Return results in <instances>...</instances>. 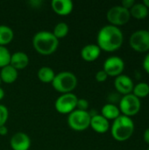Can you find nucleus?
Here are the masks:
<instances>
[{
    "label": "nucleus",
    "instance_id": "aec40b11",
    "mask_svg": "<svg viewBox=\"0 0 149 150\" xmlns=\"http://www.w3.org/2000/svg\"><path fill=\"white\" fill-rule=\"evenodd\" d=\"M14 38L13 30L5 25H0V46L5 47L10 44Z\"/></svg>",
    "mask_w": 149,
    "mask_h": 150
},
{
    "label": "nucleus",
    "instance_id": "7ed1b4c3",
    "mask_svg": "<svg viewBox=\"0 0 149 150\" xmlns=\"http://www.w3.org/2000/svg\"><path fill=\"white\" fill-rule=\"evenodd\" d=\"M111 134L117 142H126L134 132V122L129 117L120 115L113 120L111 126Z\"/></svg>",
    "mask_w": 149,
    "mask_h": 150
},
{
    "label": "nucleus",
    "instance_id": "f704fd0d",
    "mask_svg": "<svg viewBox=\"0 0 149 150\" xmlns=\"http://www.w3.org/2000/svg\"><path fill=\"white\" fill-rule=\"evenodd\" d=\"M1 83H2V80H1V78H0V87H1Z\"/></svg>",
    "mask_w": 149,
    "mask_h": 150
},
{
    "label": "nucleus",
    "instance_id": "39448f33",
    "mask_svg": "<svg viewBox=\"0 0 149 150\" xmlns=\"http://www.w3.org/2000/svg\"><path fill=\"white\" fill-rule=\"evenodd\" d=\"M90 115L88 111L76 109L68 116V125L74 131L81 132L88 129L90 124Z\"/></svg>",
    "mask_w": 149,
    "mask_h": 150
},
{
    "label": "nucleus",
    "instance_id": "e433bc0d",
    "mask_svg": "<svg viewBox=\"0 0 149 150\" xmlns=\"http://www.w3.org/2000/svg\"><path fill=\"white\" fill-rule=\"evenodd\" d=\"M147 150H149V147H148V149H147Z\"/></svg>",
    "mask_w": 149,
    "mask_h": 150
},
{
    "label": "nucleus",
    "instance_id": "f3484780",
    "mask_svg": "<svg viewBox=\"0 0 149 150\" xmlns=\"http://www.w3.org/2000/svg\"><path fill=\"white\" fill-rule=\"evenodd\" d=\"M18 76V72L16 69H14L11 65H7L1 69L0 70V78L2 83H13Z\"/></svg>",
    "mask_w": 149,
    "mask_h": 150
},
{
    "label": "nucleus",
    "instance_id": "c756f323",
    "mask_svg": "<svg viewBox=\"0 0 149 150\" xmlns=\"http://www.w3.org/2000/svg\"><path fill=\"white\" fill-rule=\"evenodd\" d=\"M28 4L32 6V7H40V4H42V1H40V0H32V1H29Z\"/></svg>",
    "mask_w": 149,
    "mask_h": 150
},
{
    "label": "nucleus",
    "instance_id": "9b49d317",
    "mask_svg": "<svg viewBox=\"0 0 149 150\" xmlns=\"http://www.w3.org/2000/svg\"><path fill=\"white\" fill-rule=\"evenodd\" d=\"M114 87L115 90L120 95H127L133 92L134 83L132 78L127 75H119V76L115 77L114 80Z\"/></svg>",
    "mask_w": 149,
    "mask_h": 150
},
{
    "label": "nucleus",
    "instance_id": "cd10ccee",
    "mask_svg": "<svg viewBox=\"0 0 149 150\" xmlns=\"http://www.w3.org/2000/svg\"><path fill=\"white\" fill-rule=\"evenodd\" d=\"M134 4H135L134 0H123L121 2V6L130 11V9L134 5Z\"/></svg>",
    "mask_w": 149,
    "mask_h": 150
},
{
    "label": "nucleus",
    "instance_id": "6e6552de",
    "mask_svg": "<svg viewBox=\"0 0 149 150\" xmlns=\"http://www.w3.org/2000/svg\"><path fill=\"white\" fill-rule=\"evenodd\" d=\"M78 98L74 93L61 94L54 102V108L61 114H69L76 109Z\"/></svg>",
    "mask_w": 149,
    "mask_h": 150
},
{
    "label": "nucleus",
    "instance_id": "dca6fc26",
    "mask_svg": "<svg viewBox=\"0 0 149 150\" xmlns=\"http://www.w3.org/2000/svg\"><path fill=\"white\" fill-rule=\"evenodd\" d=\"M29 62H30L29 57L25 53L18 51L11 54L10 65L12 66L17 70H20L25 69L29 65Z\"/></svg>",
    "mask_w": 149,
    "mask_h": 150
},
{
    "label": "nucleus",
    "instance_id": "4468645a",
    "mask_svg": "<svg viewBox=\"0 0 149 150\" xmlns=\"http://www.w3.org/2000/svg\"><path fill=\"white\" fill-rule=\"evenodd\" d=\"M90 127L97 134H105L110 129L111 126L108 120L104 118L101 114H97L91 117Z\"/></svg>",
    "mask_w": 149,
    "mask_h": 150
},
{
    "label": "nucleus",
    "instance_id": "72a5a7b5",
    "mask_svg": "<svg viewBox=\"0 0 149 150\" xmlns=\"http://www.w3.org/2000/svg\"><path fill=\"white\" fill-rule=\"evenodd\" d=\"M142 4H143L148 9H149V0H143Z\"/></svg>",
    "mask_w": 149,
    "mask_h": 150
},
{
    "label": "nucleus",
    "instance_id": "423d86ee",
    "mask_svg": "<svg viewBox=\"0 0 149 150\" xmlns=\"http://www.w3.org/2000/svg\"><path fill=\"white\" fill-rule=\"evenodd\" d=\"M119 103L120 113L129 118L138 114L141 108V99L134 96L133 93L122 96Z\"/></svg>",
    "mask_w": 149,
    "mask_h": 150
},
{
    "label": "nucleus",
    "instance_id": "f257e3e1",
    "mask_svg": "<svg viewBox=\"0 0 149 150\" xmlns=\"http://www.w3.org/2000/svg\"><path fill=\"white\" fill-rule=\"evenodd\" d=\"M124 41V35L120 28L106 25L97 33V45L101 51L112 53L119 49Z\"/></svg>",
    "mask_w": 149,
    "mask_h": 150
},
{
    "label": "nucleus",
    "instance_id": "2eb2a0df",
    "mask_svg": "<svg viewBox=\"0 0 149 150\" xmlns=\"http://www.w3.org/2000/svg\"><path fill=\"white\" fill-rule=\"evenodd\" d=\"M101 54V49L97 44H88L81 49V57L85 62H94Z\"/></svg>",
    "mask_w": 149,
    "mask_h": 150
},
{
    "label": "nucleus",
    "instance_id": "5701e85b",
    "mask_svg": "<svg viewBox=\"0 0 149 150\" xmlns=\"http://www.w3.org/2000/svg\"><path fill=\"white\" fill-rule=\"evenodd\" d=\"M68 32H69V27L68 24L64 22H60L55 25L54 31L52 33L58 40H60V39L65 38L68 34Z\"/></svg>",
    "mask_w": 149,
    "mask_h": 150
},
{
    "label": "nucleus",
    "instance_id": "2f4dec72",
    "mask_svg": "<svg viewBox=\"0 0 149 150\" xmlns=\"http://www.w3.org/2000/svg\"><path fill=\"white\" fill-rule=\"evenodd\" d=\"M8 134V128L6 126H2L0 127V135L1 136H5Z\"/></svg>",
    "mask_w": 149,
    "mask_h": 150
},
{
    "label": "nucleus",
    "instance_id": "412c9836",
    "mask_svg": "<svg viewBox=\"0 0 149 150\" xmlns=\"http://www.w3.org/2000/svg\"><path fill=\"white\" fill-rule=\"evenodd\" d=\"M148 9L142 3H135L134 5L130 9L131 17L136 19H143L148 15Z\"/></svg>",
    "mask_w": 149,
    "mask_h": 150
},
{
    "label": "nucleus",
    "instance_id": "1a4fd4ad",
    "mask_svg": "<svg viewBox=\"0 0 149 150\" xmlns=\"http://www.w3.org/2000/svg\"><path fill=\"white\" fill-rule=\"evenodd\" d=\"M131 47L139 53L149 51V33L148 30H138L132 33L129 39Z\"/></svg>",
    "mask_w": 149,
    "mask_h": 150
},
{
    "label": "nucleus",
    "instance_id": "9d476101",
    "mask_svg": "<svg viewBox=\"0 0 149 150\" xmlns=\"http://www.w3.org/2000/svg\"><path fill=\"white\" fill-rule=\"evenodd\" d=\"M125 69V62L119 56L108 57L103 65V70L108 75V76L117 77L122 75Z\"/></svg>",
    "mask_w": 149,
    "mask_h": 150
},
{
    "label": "nucleus",
    "instance_id": "f03ea898",
    "mask_svg": "<svg viewBox=\"0 0 149 150\" xmlns=\"http://www.w3.org/2000/svg\"><path fill=\"white\" fill-rule=\"evenodd\" d=\"M32 47L37 53L42 55L54 54L59 47V40L48 31H40L32 37Z\"/></svg>",
    "mask_w": 149,
    "mask_h": 150
},
{
    "label": "nucleus",
    "instance_id": "c85d7f7f",
    "mask_svg": "<svg viewBox=\"0 0 149 150\" xmlns=\"http://www.w3.org/2000/svg\"><path fill=\"white\" fill-rule=\"evenodd\" d=\"M142 66H143L144 70H145L148 74H149V53L145 56V58H144V60H143Z\"/></svg>",
    "mask_w": 149,
    "mask_h": 150
},
{
    "label": "nucleus",
    "instance_id": "c9c22d12",
    "mask_svg": "<svg viewBox=\"0 0 149 150\" xmlns=\"http://www.w3.org/2000/svg\"><path fill=\"white\" fill-rule=\"evenodd\" d=\"M148 33H149V25H148Z\"/></svg>",
    "mask_w": 149,
    "mask_h": 150
},
{
    "label": "nucleus",
    "instance_id": "6ab92c4d",
    "mask_svg": "<svg viewBox=\"0 0 149 150\" xmlns=\"http://www.w3.org/2000/svg\"><path fill=\"white\" fill-rule=\"evenodd\" d=\"M37 76L39 78V80L44 83H52L54 76H55V73L53 69H51L50 67H41L40 69H39L38 72H37Z\"/></svg>",
    "mask_w": 149,
    "mask_h": 150
},
{
    "label": "nucleus",
    "instance_id": "393cba45",
    "mask_svg": "<svg viewBox=\"0 0 149 150\" xmlns=\"http://www.w3.org/2000/svg\"><path fill=\"white\" fill-rule=\"evenodd\" d=\"M9 118V111L4 105H0V127L5 126Z\"/></svg>",
    "mask_w": 149,
    "mask_h": 150
},
{
    "label": "nucleus",
    "instance_id": "473e14b6",
    "mask_svg": "<svg viewBox=\"0 0 149 150\" xmlns=\"http://www.w3.org/2000/svg\"><path fill=\"white\" fill-rule=\"evenodd\" d=\"M4 95H5V94H4V89L0 87V101L4 98Z\"/></svg>",
    "mask_w": 149,
    "mask_h": 150
},
{
    "label": "nucleus",
    "instance_id": "20e7f679",
    "mask_svg": "<svg viewBox=\"0 0 149 150\" xmlns=\"http://www.w3.org/2000/svg\"><path fill=\"white\" fill-rule=\"evenodd\" d=\"M77 77L76 75L69 71H62L55 75L52 86L61 94L71 93L77 86Z\"/></svg>",
    "mask_w": 149,
    "mask_h": 150
},
{
    "label": "nucleus",
    "instance_id": "a211bd4d",
    "mask_svg": "<svg viewBox=\"0 0 149 150\" xmlns=\"http://www.w3.org/2000/svg\"><path fill=\"white\" fill-rule=\"evenodd\" d=\"M101 115L108 120H114L121 115L119 106L113 104H105L101 109Z\"/></svg>",
    "mask_w": 149,
    "mask_h": 150
},
{
    "label": "nucleus",
    "instance_id": "7c9ffc66",
    "mask_svg": "<svg viewBox=\"0 0 149 150\" xmlns=\"http://www.w3.org/2000/svg\"><path fill=\"white\" fill-rule=\"evenodd\" d=\"M143 139H144L145 142L149 145V127L145 130V132L143 134Z\"/></svg>",
    "mask_w": 149,
    "mask_h": 150
},
{
    "label": "nucleus",
    "instance_id": "b1692460",
    "mask_svg": "<svg viewBox=\"0 0 149 150\" xmlns=\"http://www.w3.org/2000/svg\"><path fill=\"white\" fill-rule=\"evenodd\" d=\"M11 55V54L6 48V47L0 46V69L5 67L7 65H10Z\"/></svg>",
    "mask_w": 149,
    "mask_h": 150
},
{
    "label": "nucleus",
    "instance_id": "bb28decb",
    "mask_svg": "<svg viewBox=\"0 0 149 150\" xmlns=\"http://www.w3.org/2000/svg\"><path fill=\"white\" fill-rule=\"evenodd\" d=\"M95 78H96V80H97L98 83H104V82H105V81L107 80L108 75H107L103 69H101V70H98V71L96 73Z\"/></svg>",
    "mask_w": 149,
    "mask_h": 150
},
{
    "label": "nucleus",
    "instance_id": "0eeeda50",
    "mask_svg": "<svg viewBox=\"0 0 149 150\" xmlns=\"http://www.w3.org/2000/svg\"><path fill=\"white\" fill-rule=\"evenodd\" d=\"M106 18L109 25L114 26H121L127 24L131 18L130 11L122 7L121 5H115L110 8L106 13Z\"/></svg>",
    "mask_w": 149,
    "mask_h": 150
},
{
    "label": "nucleus",
    "instance_id": "a878e982",
    "mask_svg": "<svg viewBox=\"0 0 149 150\" xmlns=\"http://www.w3.org/2000/svg\"><path fill=\"white\" fill-rule=\"evenodd\" d=\"M89 108V102L85 98H78L76 103V109L80 111H87Z\"/></svg>",
    "mask_w": 149,
    "mask_h": 150
},
{
    "label": "nucleus",
    "instance_id": "ddd939ff",
    "mask_svg": "<svg viewBox=\"0 0 149 150\" xmlns=\"http://www.w3.org/2000/svg\"><path fill=\"white\" fill-rule=\"evenodd\" d=\"M51 7L57 15L68 16L72 12L74 4L70 0H53L51 2Z\"/></svg>",
    "mask_w": 149,
    "mask_h": 150
},
{
    "label": "nucleus",
    "instance_id": "f8f14e48",
    "mask_svg": "<svg viewBox=\"0 0 149 150\" xmlns=\"http://www.w3.org/2000/svg\"><path fill=\"white\" fill-rule=\"evenodd\" d=\"M10 146L12 150H29L31 148V139L25 133L18 132L11 136Z\"/></svg>",
    "mask_w": 149,
    "mask_h": 150
},
{
    "label": "nucleus",
    "instance_id": "4be33fe9",
    "mask_svg": "<svg viewBox=\"0 0 149 150\" xmlns=\"http://www.w3.org/2000/svg\"><path fill=\"white\" fill-rule=\"evenodd\" d=\"M132 93L140 99L148 97L149 95V84L145 82H141L135 84Z\"/></svg>",
    "mask_w": 149,
    "mask_h": 150
}]
</instances>
